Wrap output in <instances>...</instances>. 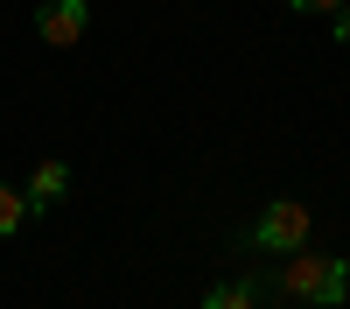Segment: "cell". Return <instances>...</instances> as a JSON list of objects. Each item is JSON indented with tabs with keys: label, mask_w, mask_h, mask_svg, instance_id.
Here are the masks:
<instances>
[{
	"label": "cell",
	"mask_w": 350,
	"mask_h": 309,
	"mask_svg": "<svg viewBox=\"0 0 350 309\" xmlns=\"http://www.w3.org/2000/svg\"><path fill=\"white\" fill-rule=\"evenodd\" d=\"M280 295H295L308 309H336L350 295V260L343 253H315V246H295V253H280V281H273Z\"/></svg>",
	"instance_id": "obj_1"
},
{
	"label": "cell",
	"mask_w": 350,
	"mask_h": 309,
	"mask_svg": "<svg viewBox=\"0 0 350 309\" xmlns=\"http://www.w3.org/2000/svg\"><path fill=\"white\" fill-rule=\"evenodd\" d=\"M308 232H315L308 204H295V197H273V204L252 218L245 246H259V253H295V246H308Z\"/></svg>",
	"instance_id": "obj_2"
},
{
	"label": "cell",
	"mask_w": 350,
	"mask_h": 309,
	"mask_svg": "<svg viewBox=\"0 0 350 309\" xmlns=\"http://www.w3.org/2000/svg\"><path fill=\"white\" fill-rule=\"evenodd\" d=\"M84 21H92V0H42V14H36V36L49 49H70L84 36Z\"/></svg>",
	"instance_id": "obj_3"
},
{
	"label": "cell",
	"mask_w": 350,
	"mask_h": 309,
	"mask_svg": "<svg viewBox=\"0 0 350 309\" xmlns=\"http://www.w3.org/2000/svg\"><path fill=\"white\" fill-rule=\"evenodd\" d=\"M64 190H70V169L64 162H36V176H28V211H56V204H64Z\"/></svg>",
	"instance_id": "obj_4"
},
{
	"label": "cell",
	"mask_w": 350,
	"mask_h": 309,
	"mask_svg": "<svg viewBox=\"0 0 350 309\" xmlns=\"http://www.w3.org/2000/svg\"><path fill=\"white\" fill-rule=\"evenodd\" d=\"M203 309H259V288L252 281H217V288L203 295Z\"/></svg>",
	"instance_id": "obj_5"
},
{
	"label": "cell",
	"mask_w": 350,
	"mask_h": 309,
	"mask_svg": "<svg viewBox=\"0 0 350 309\" xmlns=\"http://www.w3.org/2000/svg\"><path fill=\"white\" fill-rule=\"evenodd\" d=\"M21 225H28V197H21V190H8V183H0V239H14Z\"/></svg>",
	"instance_id": "obj_6"
},
{
	"label": "cell",
	"mask_w": 350,
	"mask_h": 309,
	"mask_svg": "<svg viewBox=\"0 0 350 309\" xmlns=\"http://www.w3.org/2000/svg\"><path fill=\"white\" fill-rule=\"evenodd\" d=\"M287 8H301V14H343L350 0H287Z\"/></svg>",
	"instance_id": "obj_7"
},
{
	"label": "cell",
	"mask_w": 350,
	"mask_h": 309,
	"mask_svg": "<svg viewBox=\"0 0 350 309\" xmlns=\"http://www.w3.org/2000/svg\"><path fill=\"white\" fill-rule=\"evenodd\" d=\"M336 36H343V42H350V8H343V21H336Z\"/></svg>",
	"instance_id": "obj_8"
}]
</instances>
